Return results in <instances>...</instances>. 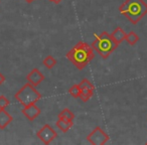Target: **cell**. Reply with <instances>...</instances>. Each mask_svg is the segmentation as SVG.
<instances>
[{
	"label": "cell",
	"instance_id": "6da1fadb",
	"mask_svg": "<svg viewBox=\"0 0 147 145\" xmlns=\"http://www.w3.org/2000/svg\"><path fill=\"white\" fill-rule=\"evenodd\" d=\"M65 57L71 63L76 65L77 69H83L95 57L94 49L92 45H89L84 41H79L73 49L67 51Z\"/></svg>",
	"mask_w": 147,
	"mask_h": 145
},
{
	"label": "cell",
	"instance_id": "7a4b0ae2",
	"mask_svg": "<svg viewBox=\"0 0 147 145\" xmlns=\"http://www.w3.org/2000/svg\"><path fill=\"white\" fill-rule=\"evenodd\" d=\"M119 12L132 24H137L147 14V4L143 0H126L119 7Z\"/></svg>",
	"mask_w": 147,
	"mask_h": 145
},
{
	"label": "cell",
	"instance_id": "3957f363",
	"mask_svg": "<svg viewBox=\"0 0 147 145\" xmlns=\"http://www.w3.org/2000/svg\"><path fill=\"white\" fill-rule=\"evenodd\" d=\"M118 45L112 35L107 31H103L99 35L95 34V40L92 43L94 51H96L103 59H107L118 47Z\"/></svg>",
	"mask_w": 147,
	"mask_h": 145
},
{
	"label": "cell",
	"instance_id": "277c9868",
	"mask_svg": "<svg viewBox=\"0 0 147 145\" xmlns=\"http://www.w3.org/2000/svg\"><path fill=\"white\" fill-rule=\"evenodd\" d=\"M14 98L23 106H27L30 104H35L37 101L40 100L41 95L34 88L33 85L27 82L23 87L15 94Z\"/></svg>",
	"mask_w": 147,
	"mask_h": 145
},
{
	"label": "cell",
	"instance_id": "5b68a950",
	"mask_svg": "<svg viewBox=\"0 0 147 145\" xmlns=\"http://www.w3.org/2000/svg\"><path fill=\"white\" fill-rule=\"evenodd\" d=\"M110 139L109 135L101 127L97 126L90 134L87 136V140L93 145H104Z\"/></svg>",
	"mask_w": 147,
	"mask_h": 145
},
{
	"label": "cell",
	"instance_id": "8992f818",
	"mask_svg": "<svg viewBox=\"0 0 147 145\" xmlns=\"http://www.w3.org/2000/svg\"><path fill=\"white\" fill-rule=\"evenodd\" d=\"M36 136L40 139L42 143H45V144H51L57 137V133L51 128V125L45 124L37 131Z\"/></svg>",
	"mask_w": 147,
	"mask_h": 145
},
{
	"label": "cell",
	"instance_id": "52a82bcc",
	"mask_svg": "<svg viewBox=\"0 0 147 145\" xmlns=\"http://www.w3.org/2000/svg\"><path fill=\"white\" fill-rule=\"evenodd\" d=\"M21 112H22V114L28 120L33 121L36 117L39 116L41 111L38 107L35 106V104H30V105H27V106H24V108L21 110Z\"/></svg>",
	"mask_w": 147,
	"mask_h": 145
},
{
	"label": "cell",
	"instance_id": "ba28073f",
	"mask_svg": "<svg viewBox=\"0 0 147 145\" xmlns=\"http://www.w3.org/2000/svg\"><path fill=\"white\" fill-rule=\"evenodd\" d=\"M26 79H27V82L30 83L34 87H36L45 80V76H43V74L38 69H33L29 71V74L27 75Z\"/></svg>",
	"mask_w": 147,
	"mask_h": 145
},
{
	"label": "cell",
	"instance_id": "9c48e42d",
	"mask_svg": "<svg viewBox=\"0 0 147 145\" xmlns=\"http://www.w3.org/2000/svg\"><path fill=\"white\" fill-rule=\"evenodd\" d=\"M13 118L8 112L5 111V109H0V129H5L11 122Z\"/></svg>",
	"mask_w": 147,
	"mask_h": 145
},
{
	"label": "cell",
	"instance_id": "30bf717a",
	"mask_svg": "<svg viewBox=\"0 0 147 145\" xmlns=\"http://www.w3.org/2000/svg\"><path fill=\"white\" fill-rule=\"evenodd\" d=\"M73 125H74L73 120H69V119L59 118L57 121V126L59 127V130H61L63 133L67 132V131L73 127Z\"/></svg>",
	"mask_w": 147,
	"mask_h": 145
},
{
	"label": "cell",
	"instance_id": "8fae6325",
	"mask_svg": "<svg viewBox=\"0 0 147 145\" xmlns=\"http://www.w3.org/2000/svg\"><path fill=\"white\" fill-rule=\"evenodd\" d=\"M111 35H112V37L114 38V40L116 41L118 45H120L122 41L125 40V38H126V35L127 33L125 32L124 30H123L121 27H117L116 29H115L114 31H113L112 33H111Z\"/></svg>",
	"mask_w": 147,
	"mask_h": 145
},
{
	"label": "cell",
	"instance_id": "7c38bea8",
	"mask_svg": "<svg viewBox=\"0 0 147 145\" xmlns=\"http://www.w3.org/2000/svg\"><path fill=\"white\" fill-rule=\"evenodd\" d=\"M125 40H126L130 45H135L139 41V36L134 32V31H130L129 33H127Z\"/></svg>",
	"mask_w": 147,
	"mask_h": 145
},
{
	"label": "cell",
	"instance_id": "4fadbf2b",
	"mask_svg": "<svg viewBox=\"0 0 147 145\" xmlns=\"http://www.w3.org/2000/svg\"><path fill=\"white\" fill-rule=\"evenodd\" d=\"M81 91H82V92H81L80 99L83 101V102H88V101L93 97L95 90H87V89H83V90H81Z\"/></svg>",
	"mask_w": 147,
	"mask_h": 145
},
{
	"label": "cell",
	"instance_id": "5bb4252c",
	"mask_svg": "<svg viewBox=\"0 0 147 145\" xmlns=\"http://www.w3.org/2000/svg\"><path fill=\"white\" fill-rule=\"evenodd\" d=\"M55 65H57V59H55L53 55H47V57L43 59V65H45L47 69H53Z\"/></svg>",
	"mask_w": 147,
	"mask_h": 145
},
{
	"label": "cell",
	"instance_id": "9a60e30c",
	"mask_svg": "<svg viewBox=\"0 0 147 145\" xmlns=\"http://www.w3.org/2000/svg\"><path fill=\"white\" fill-rule=\"evenodd\" d=\"M59 118H65V119H69V120H74V119H75V114H74L69 109L65 108L59 112Z\"/></svg>",
	"mask_w": 147,
	"mask_h": 145
},
{
	"label": "cell",
	"instance_id": "2e32d148",
	"mask_svg": "<svg viewBox=\"0 0 147 145\" xmlns=\"http://www.w3.org/2000/svg\"><path fill=\"white\" fill-rule=\"evenodd\" d=\"M79 87L81 88V90L83 89H87V90H95V86L93 85L92 82L88 80V79H83L79 84Z\"/></svg>",
	"mask_w": 147,
	"mask_h": 145
},
{
	"label": "cell",
	"instance_id": "e0dca14e",
	"mask_svg": "<svg viewBox=\"0 0 147 145\" xmlns=\"http://www.w3.org/2000/svg\"><path fill=\"white\" fill-rule=\"evenodd\" d=\"M81 92H82V91H81V88L79 87V85H74V86H71L69 90V93L71 94V96L75 99L80 98Z\"/></svg>",
	"mask_w": 147,
	"mask_h": 145
},
{
	"label": "cell",
	"instance_id": "ac0fdd59",
	"mask_svg": "<svg viewBox=\"0 0 147 145\" xmlns=\"http://www.w3.org/2000/svg\"><path fill=\"white\" fill-rule=\"evenodd\" d=\"M9 104H10V102H9L8 99L3 95H1L0 96V109H5L6 107L9 106Z\"/></svg>",
	"mask_w": 147,
	"mask_h": 145
},
{
	"label": "cell",
	"instance_id": "d6986e66",
	"mask_svg": "<svg viewBox=\"0 0 147 145\" xmlns=\"http://www.w3.org/2000/svg\"><path fill=\"white\" fill-rule=\"evenodd\" d=\"M4 82H5V77L0 73V86H1Z\"/></svg>",
	"mask_w": 147,
	"mask_h": 145
},
{
	"label": "cell",
	"instance_id": "ffe728a7",
	"mask_svg": "<svg viewBox=\"0 0 147 145\" xmlns=\"http://www.w3.org/2000/svg\"><path fill=\"white\" fill-rule=\"evenodd\" d=\"M63 0H51V2H53L55 4H59V3H61Z\"/></svg>",
	"mask_w": 147,
	"mask_h": 145
},
{
	"label": "cell",
	"instance_id": "44dd1931",
	"mask_svg": "<svg viewBox=\"0 0 147 145\" xmlns=\"http://www.w3.org/2000/svg\"><path fill=\"white\" fill-rule=\"evenodd\" d=\"M25 1H26V2H28V3H31L32 1H34V0H25Z\"/></svg>",
	"mask_w": 147,
	"mask_h": 145
},
{
	"label": "cell",
	"instance_id": "7402d4cb",
	"mask_svg": "<svg viewBox=\"0 0 147 145\" xmlns=\"http://www.w3.org/2000/svg\"><path fill=\"white\" fill-rule=\"evenodd\" d=\"M49 1H51V0H49Z\"/></svg>",
	"mask_w": 147,
	"mask_h": 145
},
{
	"label": "cell",
	"instance_id": "603a6c76",
	"mask_svg": "<svg viewBox=\"0 0 147 145\" xmlns=\"http://www.w3.org/2000/svg\"><path fill=\"white\" fill-rule=\"evenodd\" d=\"M146 144H147V142H146Z\"/></svg>",
	"mask_w": 147,
	"mask_h": 145
}]
</instances>
